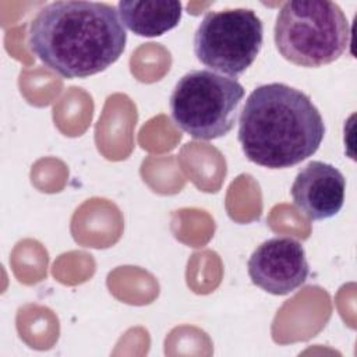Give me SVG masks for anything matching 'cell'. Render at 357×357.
Segmentation results:
<instances>
[{
    "label": "cell",
    "instance_id": "obj_1",
    "mask_svg": "<svg viewBox=\"0 0 357 357\" xmlns=\"http://www.w3.org/2000/svg\"><path fill=\"white\" fill-rule=\"evenodd\" d=\"M124 25L114 6L67 0L46 4L29 24L28 47L64 78L105 71L123 54Z\"/></svg>",
    "mask_w": 357,
    "mask_h": 357
},
{
    "label": "cell",
    "instance_id": "obj_2",
    "mask_svg": "<svg viewBox=\"0 0 357 357\" xmlns=\"http://www.w3.org/2000/svg\"><path fill=\"white\" fill-rule=\"evenodd\" d=\"M324 135V119L310 96L282 82L257 86L238 120L244 155L268 169L298 165L318 151Z\"/></svg>",
    "mask_w": 357,
    "mask_h": 357
},
{
    "label": "cell",
    "instance_id": "obj_3",
    "mask_svg": "<svg viewBox=\"0 0 357 357\" xmlns=\"http://www.w3.org/2000/svg\"><path fill=\"white\" fill-rule=\"evenodd\" d=\"M273 38L283 59L317 68L333 63L346 52L350 25L333 1L291 0L283 3L278 13Z\"/></svg>",
    "mask_w": 357,
    "mask_h": 357
},
{
    "label": "cell",
    "instance_id": "obj_4",
    "mask_svg": "<svg viewBox=\"0 0 357 357\" xmlns=\"http://www.w3.org/2000/svg\"><path fill=\"white\" fill-rule=\"evenodd\" d=\"M244 86L230 77L209 70L184 74L169 99L174 124L195 139L211 141L234 127Z\"/></svg>",
    "mask_w": 357,
    "mask_h": 357
},
{
    "label": "cell",
    "instance_id": "obj_5",
    "mask_svg": "<svg viewBox=\"0 0 357 357\" xmlns=\"http://www.w3.org/2000/svg\"><path fill=\"white\" fill-rule=\"evenodd\" d=\"M264 42V25L251 8L209 11L194 35L197 59L212 71L237 77L257 59Z\"/></svg>",
    "mask_w": 357,
    "mask_h": 357
},
{
    "label": "cell",
    "instance_id": "obj_6",
    "mask_svg": "<svg viewBox=\"0 0 357 357\" xmlns=\"http://www.w3.org/2000/svg\"><path fill=\"white\" fill-rule=\"evenodd\" d=\"M247 266L251 282L275 296L294 291L310 273L305 251L291 237H272L264 241L254 250Z\"/></svg>",
    "mask_w": 357,
    "mask_h": 357
},
{
    "label": "cell",
    "instance_id": "obj_7",
    "mask_svg": "<svg viewBox=\"0 0 357 357\" xmlns=\"http://www.w3.org/2000/svg\"><path fill=\"white\" fill-rule=\"evenodd\" d=\"M346 178L333 165L312 160L296 176L290 192L296 206L311 220L333 218L344 202Z\"/></svg>",
    "mask_w": 357,
    "mask_h": 357
},
{
    "label": "cell",
    "instance_id": "obj_8",
    "mask_svg": "<svg viewBox=\"0 0 357 357\" xmlns=\"http://www.w3.org/2000/svg\"><path fill=\"white\" fill-rule=\"evenodd\" d=\"M117 13L124 26L138 36H160L176 28L181 20L183 6L176 0L117 3Z\"/></svg>",
    "mask_w": 357,
    "mask_h": 357
}]
</instances>
